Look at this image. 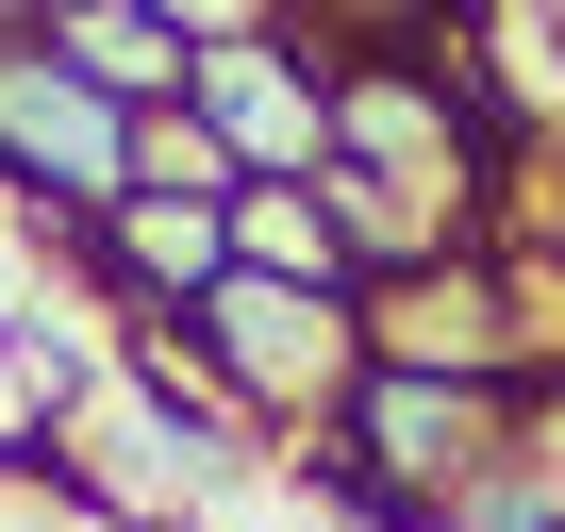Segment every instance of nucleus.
I'll use <instances>...</instances> for the list:
<instances>
[{
  "instance_id": "obj_6",
  "label": "nucleus",
  "mask_w": 565,
  "mask_h": 532,
  "mask_svg": "<svg viewBox=\"0 0 565 532\" xmlns=\"http://www.w3.org/2000/svg\"><path fill=\"white\" fill-rule=\"evenodd\" d=\"M34 34H51L117 117H183V84H200V51L150 18V0H34Z\"/></svg>"
},
{
  "instance_id": "obj_7",
  "label": "nucleus",
  "mask_w": 565,
  "mask_h": 532,
  "mask_svg": "<svg viewBox=\"0 0 565 532\" xmlns=\"http://www.w3.org/2000/svg\"><path fill=\"white\" fill-rule=\"evenodd\" d=\"M233 266H266V284H300V300H366V249L333 233L317 183H249L233 200Z\"/></svg>"
},
{
  "instance_id": "obj_8",
  "label": "nucleus",
  "mask_w": 565,
  "mask_h": 532,
  "mask_svg": "<svg viewBox=\"0 0 565 532\" xmlns=\"http://www.w3.org/2000/svg\"><path fill=\"white\" fill-rule=\"evenodd\" d=\"M449 532H565V499H548V482H532V466H499V482H482V499H466V515H449Z\"/></svg>"
},
{
  "instance_id": "obj_5",
  "label": "nucleus",
  "mask_w": 565,
  "mask_h": 532,
  "mask_svg": "<svg viewBox=\"0 0 565 532\" xmlns=\"http://www.w3.org/2000/svg\"><path fill=\"white\" fill-rule=\"evenodd\" d=\"M67 249L134 300V333H150V317H200V300L233 284V183H134V200H117L100 233H67Z\"/></svg>"
},
{
  "instance_id": "obj_11",
  "label": "nucleus",
  "mask_w": 565,
  "mask_h": 532,
  "mask_svg": "<svg viewBox=\"0 0 565 532\" xmlns=\"http://www.w3.org/2000/svg\"><path fill=\"white\" fill-rule=\"evenodd\" d=\"M532 18H548V51H565V0H532Z\"/></svg>"
},
{
  "instance_id": "obj_4",
  "label": "nucleus",
  "mask_w": 565,
  "mask_h": 532,
  "mask_svg": "<svg viewBox=\"0 0 565 532\" xmlns=\"http://www.w3.org/2000/svg\"><path fill=\"white\" fill-rule=\"evenodd\" d=\"M532 317H515V266L499 249H449V266H416V284H383L366 300V366H416V383H532Z\"/></svg>"
},
{
  "instance_id": "obj_2",
  "label": "nucleus",
  "mask_w": 565,
  "mask_h": 532,
  "mask_svg": "<svg viewBox=\"0 0 565 532\" xmlns=\"http://www.w3.org/2000/svg\"><path fill=\"white\" fill-rule=\"evenodd\" d=\"M317 449H333V466H366L383 499H416V515L449 532V515L515 466V400H499V383H416V366H366V383H350V416H333Z\"/></svg>"
},
{
  "instance_id": "obj_3",
  "label": "nucleus",
  "mask_w": 565,
  "mask_h": 532,
  "mask_svg": "<svg viewBox=\"0 0 565 532\" xmlns=\"http://www.w3.org/2000/svg\"><path fill=\"white\" fill-rule=\"evenodd\" d=\"M183 117H200V150H216L233 183H317V167H333V51L282 34V18H249V34L200 51Z\"/></svg>"
},
{
  "instance_id": "obj_9",
  "label": "nucleus",
  "mask_w": 565,
  "mask_h": 532,
  "mask_svg": "<svg viewBox=\"0 0 565 532\" xmlns=\"http://www.w3.org/2000/svg\"><path fill=\"white\" fill-rule=\"evenodd\" d=\"M150 18H167L183 51H216V34H249V18H266V0H150Z\"/></svg>"
},
{
  "instance_id": "obj_1",
  "label": "nucleus",
  "mask_w": 565,
  "mask_h": 532,
  "mask_svg": "<svg viewBox=\"0 0 565 532\" xmlns=\"http://www.w3.org/2000/svg\"><path fill=\"white\" fill-rule=\"evenodd\" d=\"M134 183H150V117H117L51 34H18L0 51V200H34L51 233H100Z\"/></svg>"
},
{
  "instance_id": "obj_10",
  "label": "nucleus",
  "mask_w": 565,
  "mask_h": 532,
  "mask_svg": "<svg viewBox=\"0 0 565 532\" xmlns=\"http://www.w3.org/2000/svg\"><path fill=\"white\" fill-rule=\"evenodd\" d=\"M18 34H34V0H0V51H18Z\"/></svg>"
}]
</instances>
